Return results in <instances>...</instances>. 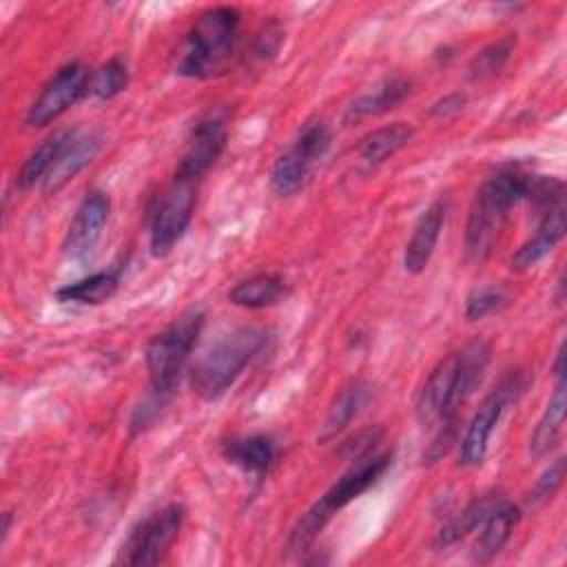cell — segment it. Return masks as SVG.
Returning <instances> with one entry per match:
<instances>
[{
  "label": "cell",
  "mask_w": 567,
  "mask_h": 567,
  "mask_svg": "<svg viewBox=\"0 0 567 567\" xmlns=\"http://www.w3.org/2000/svg\"><path fill=\"white\" fill-rule=\"evenodd\" d=\"M286 295V279L279 272H255L228 292V301L248 308V310H259L277 303Z\"/></svg>",
  "instance_id": "obj_22"
},
{
  "label": "cell",
  "mask_w": 567,
  "mask_h": 567,
  "mask_svg": "<svg viewBox=\"0 0 567 567\" xmlns=\"http://www.w3.org/2000/svg\"><path fill=\"white\" fill-rule=\"evenodd\" d=\"M204 328V312L190 308L171 321L159 334L146 346V370L151 381V392L171 396L179 377L186 368V361L197 343V337Z\"/></svg>",
  "instance_id": "obj_6"
},
{
  "label": "cell",
  "mask_w": 567,
  "mask_h": 567,
  "mask_svg": "<svg viewBox=\"0 0 567 567\" xmlns=\"http://www.w3.org/2000/svg\"><path fill=\"white\" fill-rule=\"evenodd\" d=\"M410 86H412L410 80H405L401 75L383 80L374 91L363 93V95L354 97L348 104V109L343 113V122L354 124V122H361L365 117L392 111L394 106H399L410 95Z\"/></svg>",
  "instance_id": "obj_19"
},
{
  "label": "cell",
  "mask_w": 567,
  "mask_h": 567,
  "mask_svg": "<svg viewBox=\"0 0 567 567\" xmlns=\"http://www.w3.org/2000/svg\"><path fill=\"white\" fill-rule=\"evenodd\" d=\"M91 71L80 62H69L42 86L27 111V126L42 128L64 115L73 104L89 95Z\"/></svg>",
  "instance_id": "obj_11"
},
{
  "label": "cell",
  "mask_w": 567,
  "mask_h": 567,
  "mask_svg": "<svg viewBox=\"0 0 567 567\" xmlns=\"http://www.w3.org/2000/svg\"><path fill=\"white\" fill-rule=\"evenodd\" d=\"M509 303V295L503 286H481L474 288L465 299V319L476 321L487 315L503 310Z\"/></svg>",
  "instance_id": "obj_30"
},
{
  "label": "cell",
  "mask_w": 567,
  "mask_h": 567,
  "mask_svg": "<svg viewBox=\"0 0 567 567\" xmlns=\"http://www.w3.org/2000/svg\"><path fill=\"white\" fill-rule=\"evenodd\" d=\"M563 478H565V458L560 456V458H556V461L540 474V478L534 483L527 503H529V505H540V503L549 501V498L556 494V489L563 485Z\"/></svg>",
  "instance_id": "obj_31"
},
{
  "label": "cell",
  "mask_w": 567,
  "mask_h": 567,
  "mask_svg": "<svg viewBox=\"0 0 567 567\" xmlns=\"http://www.w3.org/2000/svg\"><path fill=\"white\" fill-rule=\"evenodd\" d=\"M126 84H128L126 64L120 58H111L104 64H100L95 71H91L89 95L97 100H111L117 93H122Z\"/></svg>",
  "instance_id": "obj_29"
},
{
  "label": "cell",
  "mask_w": 567,
  "mask_h": 567,
  "mask_svg": "<svg viewBox=\"0 0 567 567\" xmlns=\"http://www.w3.org/2000/svg\"><path fill=\"white\" fill-rule=\"evenodd\" d=\"M109 213H111V199L106 193L91 190L84 195L62 241V250L69 259L80 261L95 250L104 233V226L109 221Z\"/></svg>",
  "instance_id": "obj_12"
},
{
  "label": "cell",
  "mask_w": 567,
  "mask_h": 567,
  "mask_svg": "<svg viewBox=\"0 0 567 567\" xmlns=\"http://www.w3.org/2000/svg\"><path fill=\"white\" fill-rule=\"evenodd\" d=\"M310 166L303 164L301 159H297L290 151H286L272 166L270 171V188L279 195V197H290L295 193H299L308 177H310Z\"/></svg>",
  "instance_id": "obj_28"
},
{
  "label": "cell",
  "mask_w": 567,
  "mask_h": 567,
  "mask_svg": "<svg viewBox=\"0 0 567 567\" xmlns=\"http://www.w3.org/2000/svg\"><path fill=\"white\" fill-rule=\"evenodd\" d=\"M498 498H501V494H496V492L472 498L456 516H452L441 527V532L434 538V547H439V549L450 547V545L458 543L461 538H465L467 534H472L474 529H478L481 523L485 520V516L489 514V509L498 503Z\"/></svg>",
  "instance_id": "obj_24"
},
{
  "label": "cell",
  "mask_w": 567,
  "mask_h": 567,
  "mask_svg": "<svg viewBox=\"0 0 567 567\" xmlns=\"http://www.w3.org/2000/svg\"><path fill=\"white\" fill-rule=\"evenodd\" d=\"M281 40H284V29H281V24H279L277 20L266 22V24L257 31V35H255V40H252V51H250L252 58L259 60V62L272 60V58L277 55L279 47H281Z\"/></svg>",
  "instance_id": "obj_32"
},
{
  "label": "cell",
  "mask_w": 567,
  "mask_h": 567,
  "mask_svg": "<svg viewBox=\"0 0 567 567\" xmlns=\"http://www.w3.org/2000/svg\"><path fill=\"white\" fill-rule=\"evenodd\" d=\"M447 217V197H436L414 224V230L403 250V268L410 275H421L436 248L443 224Z\"/></svg>",
  "instance_id": "obj_13"
},
{
  "label": "cell",
  "mask_w": 567,
  "mask_h": 567,
  "mask_svg": "<svg viewBox=\"0 0 567 567\" xmlns=\"http://www.w3.org/2000/svg\"><path fill=\"white\" fill-rule=\"evenodd\" d=\"M228 142V111L217 106L206 111L190 128L175 177L199 182L219 159Z\"/></svg>",
  "instance_id": "obj_10"
},
{
  "label": "cell",
  "mask_w": 567,
  "mask_h": 567,
  "mask_svg": "<svg viewBox=\"0 0 567 567\" xmlns=\"http://www.w3.org/2000/svg\"><path fill=\"white\" fill-rule=\"evenodd\" d=\"M532 177V173H525L518 166H505L481 184L465 226L467 257L485 259L492 252L509 210L527 199Z\"/></svg>",
  "instance_id": "obj_2"
},
{
  "label": "cell",
  "mask_w": 567,
  "mask_h": 567,
  "mask_svg": "<svg viewBox=\"0 0 567 567\" xmlns=\"http://www.w3.org/2000/svg\"><path fill=\"white\" fill-rule=\"evenodd\" d=\"M370 396H372V385L368 381H361V379L348 381L334 394L328 408L326 421L319 432V441H332L337 434H341L352 423V419H357L359 412L368 405Z\"/></svg>",
  "instance_id": "obj_16"
},
{
  "label": "cell",
  "mask_w": 567,
  "mask_h": 567,
  "mask_svg": "<svg viewBox=\"0 0 567 567\" xmlns=\"http://www.w3.org/2000/svg\"><path fill=\"white\" fill-rule=\"evenodd\" d=\"M520 514L514 503H509L505 496L498 498V503L489 509L485 520L478 527V540L474 545V560L476 563H489L509 540Z\"/></svg>",
  "instance_id": "obj_15"
},
{
  "label": "cell",
  "mask_w": 567,
  "mask_h": 567,
  "mask_svg": "<svg viewBox=\"0 0 567 567\" xmlns=\"http://www.w3.org/2000/svg\"><path fill=\"white\" fill-rule=\"evenodd\" d=\"M489 343L474 339L461 350L441 359L416 394V421L423 427H439L443 423L456 421L458 408L481 383L489 363Z\"/></svg>",
  "instance_id": "obj_1"
},
{
  "label": "cell",
  "mask_w": 567,
  "mask_h": 567,
  "mask_svg": "<svg viewBox=\"0 0 567 567\" xmlns=\"http://www.w3.org/2000/svg\"><path fill=\"white\" fill-rule=\"evenodd\" d=\"M410 137H412V126L408 122H392L361 137L357 151L363 162L377 166L388 157H392L396 151H401L410 142Z\"/></svg>",
  "instance_id": "obj_25"
},
{
  "label": "cell",
  "mask_w": 567,
  "mask_h": 567,
  "mask_svg": "<svg viewBox=\"0 0 567 567\" xmlns=\"http://www.w3.org/2000/svg\"><path fill=\"white\" fill-rule=\"evenodd\" d=\"M184 518L186 509L182 503H168L151 512L146 518L137 520V525L128 532L115 563L128 567H146L162 563L171 551L173 543L177 540Z\"/></svg>",
  "instance_id": "obj_7"
},
{
  "label": "cell",
  "mask_w": 567,
  "mask_h": 567,
  "mask_svg": "<svg viewBox=\"0 0 567 567\" xmlns=\"http://www.w3.org/2000/svg\"><path fill=\"white\" fill-rule=\"evenodd\" d=\"M465 102H467V95H465V93H450V95H445L443 100H439V102L432 104L430 115H432V117H439V120L452 117V115H456V113L463 111Z\"/></svg>",
  "instance_id": "obj_33"
},
{
  "label": "cell",
  "mask_w": 567,
  "mask_h": 567,
  "mask_svg": "<svg viewBox=\"0 0 567 567\" xmlns=\"http://www.w3.org/2000/svg\"><path fill=\"white\" fill-rule=\"evenodd\" d=\"M520 390H523L520 374L518 372H509L481 401L478 410L474 412V416H472V421H470V425L465 430L461 447H458V463L463 467H474V465L483 463V458L487 454L489 439H492V434H494L503 412L518 396Z\"/></svg>",
  "instance_id": "obj_9"
},
{
  "label": "cell",
  "mask_w": 567,
  "mask_h": 567,
  "mask_svg": "<svg viewBox=\"0 0 567 567\" xmlns=\"http://www.w3.org/2000/svg\"><path fill=\"white\" fill-rule=\"evenodd\" d=\"M514 44H516V35H503L501 40L496 42H489L487 47H483L472 60H470V78L474 82H481V80H489L494 75H498L505 64L509 62L512 58V51H514Z\"/></svg>",
  "instance_id": "obj_27"
},
{
  "label": "cell",
  "mask_w": 567,
  "mask_h": 567,
  "mask_svg": "<svg viewBox=\"0 0 567 567\" xmlns=\"http://www.w3.org/2000/svg\"><path fill=\"white\" fill-rule=\"evenodd\" d=\"M563 237H565V202L538 215V226L534 235L512 255L509 268L516 272L529 270L540 259H545Z\"/></svg>",
  "instance_id": "obj_14"
},
{
  "label": "cell",
  "mask_w": 567,
  "mask_h": 567,
  "mask_svg": "<svg viewBox=\"0 0 567 567\" xmlns=\"http://www.w3.org/2000/svg\"><path fill=\"white\" fill-rule=\"evenodd\" d=\"M221 454L230 465H235L248 474L264 476L272 467L277 450H275V443L270 436L250 434V436L228 439L221 445Z\"/></svg>",
  "instance_id": "obj_20"
},
{
  "label": "cell",
  "mask_w": 567,
  "mask_h": 567,
  "mask_svg": "<svg viewBox=\"0 0 567 567\" xmlns=\"http://www.w3.org/2000/svg\"><path fill=\"white\" fill-rule=\"evenodd\" d=\"M266 330L237 328L208 346L190 368V388L204 401H217L266 346Z\"/></svg>",
  "instance_id": "obj_5"
},
{
  "label": "cell",
  "mask_w": 567,
  "mask_h": 567,
  "mask_svg": "<svg viewBox=\"0 0 567 567\" xmlns=\"http://www.w3.org/2000/svg\"><path fill=\"white\" fill-rule=\"evenodd\" d=\"M78 131H80L78 126H64V128L53 131L49 137H44L40 142V146L22 162L18 177H16L18 188L27 190V188L35 186L38 182H44V177L51 173V168L55 166V162L60 159L64 148L78 135Z\"/></svg>",
  "instance_id": "obj_17"
},
{
  "label": "cell",
  "mask_w": 567,
  "mask_h": 567,
  "mask_svg": "<svg viewBox=\"0 0 567 567\" xmlns=\"http://www.w3.org/2000/svg\"><path fill=\"white\" fill-rule=\"evenodd\" d=\"M120 286L117 270H100L73 284H66L55 290V299L60 303H78V306H100L109 301Z\"/></svg>",
  "instance_id": "obj_23"
},
{
  "label": "cell",
  "mask_w": 567,
  "mask_h": 567,
  "mask_svg": "<svg viewBox=\"0 0 567 567\" xmlns=\"http://www.w3.org/2000/svg\"><path fill=\"white\" fill-rule=\"evenodd\" d=\"M241 13L235 7H210L193 22L179 62L177 73L195 80H210L224 75L239 47Z\"/></svg>",
  "instance_id": "obj_3"
},
{
  "label": "cell",
  "mask_w": 567,
  "mask_h": 567,
  "mask_svg": "<svg viewBox=\"0 0 567 567\" xmlns=\"http://www.w3.org/2000/svg\"><path fill=\"white\" fill-rule=\"evenodd\" d=\"M392 463V454L383 452V454H365L361 458H354L350 470L343 472L337 483H332L326 494L315 501L306 514H301V518L295 523L286 549L290 554H301L306 551L315 538L321 534V529L332 520V516L343 509L348 503H352L354 498H359L363 492H368L390 467Z\"/></svg>",
  "instance_id": "obj_4"
},
{
  "label": "cell",
  "mask_w": 567,
  "mask_h": 567,
  "mask_svg": "<svg viewBox=\"0 0 567 567\" xmlns=\"http://www.w3.org/2000/svg\"><path fill=\"white\" fill-rule=\"evenodd\" d=\"M102 146V137L93 131H78V135L71 140V144L64 148L51 173L44 177L42 186L47 193H55L66 182H71L86 164L93 162Z\"/></svg>",
  "instance_id": "obj_18"
},
{
  "label": "cell",
  "mask_w": 567,
  "mask_h": 567,
  "mask_svg": "<svg viewBox=\"0 0 567 567\" xmlns=\"http://www.w3.org/2000/svg\"><path fill=\"white\" fill-rule=\"evenodd\" d=\"M330 142H332V135L328 124L321 120H310L299 128L288 151L312 168L328 153Z\"/></svg>",
  "instance_id": "obj_26"
},
{
  "label": "cell",
  "mask_w": 567,
  "mask_h": 567,
  "mask_svg": "<svg viewBox=\"0 0 567 567\" xmlns=\"http://www.w3.org/2000/svg\"><path fill=\"white\" fill-rule=\"evenodd\" d=\"M197 184L193 179L173 177V182L157 195L155 206L151 208V252L155 257H166L175 244L184 237L195 202H197Z\"/></svg>",
  "instance_id": "obj_8"
},
{
  "label": "cell",
  "mask_w": 567,
  "mask_h": 567,
  "mask_svg": "<svg viewBox=\"0 0 567 567\" xmlns=\"http://www.w3.org/2000/svg\"><path fill=\"white\" fill-rule=\"evenodd\" d=\"M565 412H567V401H565V377H558L556 388L549 396V403L543 412V416L538 419L532 439H529V454L534 458H543L545 454H549L563 432V423H565Z\"/></svg>",
  "instance_id": "obj_21"
}]
</instances>
